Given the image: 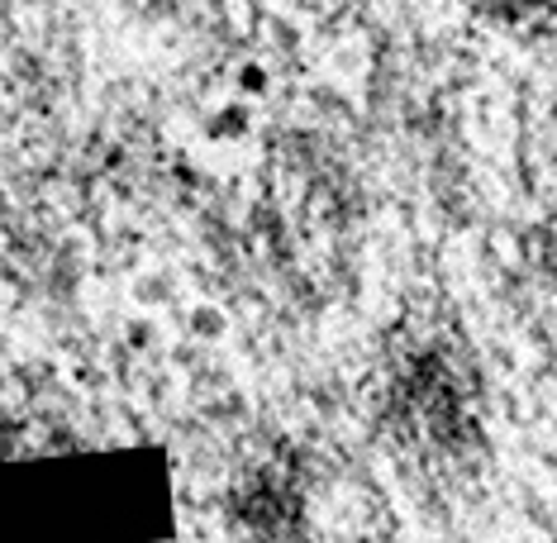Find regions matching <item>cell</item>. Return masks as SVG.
<instances>
[{"mask_svg": "<svg viewBox=\"0 0 557 543\" xmlns=\"http://www.w3.org/2000/svg\"><path fill=\"white\" fill-rule=\"evenodd\" d=\"M372 420L405 472L458 486L481 472L491 444L486 377L467 334L443 310L396 324L372 372Z\"/></svg>", "mask_w": 557, "mask_h": 543, "instance_id": "1", "label": "cell"}, {"mask_svg": "<svg viewBox=\"0 0 557 543\" xmlns=\"http://www.w3.org/2000/svg\"><path fill=\"white\" fill-rule=\"evenodd\" d=\"M491 29L519 34V39H548L557 34V0H462Z\"/></svg>", "mask_w": 557, "mask_h": 543, "instance_id": "2", "label": "cell"}]
</instances>
